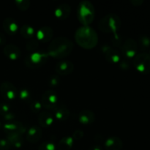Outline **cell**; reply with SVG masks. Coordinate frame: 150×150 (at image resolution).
<instances>
[{
  "label": "cell",
  "mask_w": 150,
  "mask_h": 150,
  "mask_svg": "<svg viewBox=\"0 0 150 150\" xmlns=\"http://www.w3.org/2000/svg\"><path fill=\"white\" fill-rule=\"evenodd\" d=\"M88 150H103V149L100 145H93V146H90Z\"/></svg>",
  "instance_id": "cell-41"
},
{
  "label": "cell",
  "mask_w": 150,
  "mask_h": 150,
  "mask_svg": "<svg viewBox=\"0 0 150 150\" xmlns=\"http://www.w3.org/2000/svg\"><path fill=\"white\" fill-rule=\"evenodd\" d=\"M40 103L42 107L48 110H54L58 103V95L53 89L46 90L41 97Z\"/></svg>",
  "instance_id": "cell-7"
},
{
  "label": "cell",
  "mask_w": 150,
  "mask_h": 150,
  "mask_svg": "<svg viewBox=\"0 0 150 150\" xmlns=\"http://www.w3.org/2000/svg\"><path fill=\"white\" fill-rule=\"evenodd\" d=\"M122 146V141L117 136H111L104 142L105 150H121Z\"/></svg>",
  "instance_id": "cell-16"
},
{
  "label": "cell",
  "mask_w": 150,
  "mask_h": 150,
  "mask_svg": "<svg viewBox=\"0 0 150 150\" xmlns=\"http://www.w3.org/2000/svg\"><path fill=\"white\" fill-rule=\"evenodd\" d=\"M39 47V41L37 39H31L26 44V49L29 52H35Z\"/></svg>",
  "instance_id": "cell-27"
},
{
  "label": "cell",
  "mask_w": 150,
  "mask_h": 150,
  "mask_svg": "<svg viewBox=\"0 0 150 150\" xmlns=\"http://www.w3.org/2000/svg\"><path fill=\"white\" fill-rule=\"evenodd\" d=\"M0 93L1 97L7 100H14L18 94L16 86L9 81H4L1 83Z\"/></svg>",
  "instance_id": "cell-10"
},
{
  "label": "cell",
  "mask_w": 150,
  "mask_h": 150,
  "mask_svg": "<svg viewBox=\"0 0 150 150\" xmlns=\"http://www.w3.org/2000/svg\"><path fill=\"white\" fill-rule=\"evenodd\" d=\"M18 95L20 100H21L22 101H24V102L26 103L32 102V94H31L30 91L29 89H26V88H22V89H20Z\"/></svg>",
  "instance_id": "cell-25"
},
{
  "label": "cell",
  "mask_w": 150,
  "mask_h": 150,
  "mask_svg": "<svg viewBox=\"0 0 150 150\" xmlns=\"http://www.w3.org/2000/svg\"><path fill=\"white\" fill-rule=\"evenodd\" d=\"M74 70V64L70 60H62L55 66V71L58 76H68Z\"/></svg>",
  "instance_id": "cell-11"
},
{
  "label": "cell",
  "mask_w": 150,
  "mask_h": 150,
  "mask_svg": "<svg viewBox=\"0 0 150 150\" xmlns=\"http://www.w3.org/2000/svg\"><path fill=\"white\" fill-rule=\"evenodd\" d=\"M26 139L29 143H37L41 139L42 136V130L40 127L33 125L26 130Z\"/></svg>",
  "instance_id": "cell-12"
},
{
  "label": "cell",
  "mask_w": 150,
  "mask_h": 150,
  "mask_svg": "<svg viewBox=\"0 0 150 150\" xmlns=\"http://www.w3.org/2000/svg\"><path fill=\"white\" fill-rule=\"evenodd\" d=\"M19 30L21 35L26 39H31L35 36V28L29 24H23Z\"/></svg>",
  "instance_id": "cell-24"
},
{
  "label": "cell",
  "mask_w": 150,
  "mask_h": 150,
  "mask_svg": "<svg viewBox=\"0 0 150 150\" xmlns=\"http://www.w3.org/2000/svg\"><path fill=\"white\" fill-rule=\"evenodd\" d=\"M139 47L143 51L149 49L150 48V38L146 35H141L139 38Z\"/></svg>",
  "instance_id": "cell-26"
},
{
  "label": "cell",
  "mask_w": 150,
  "mask_h": 150,
  "mask_svg": "<svg viewBox=\"0 0 150 150\" xmlns=\"http://www.w3.org/2000/svg\"><path fill=\"white\" fill-rule=\"evenodd\" d=\"M10 112V106L7 103H0V115L4 116Z\"/></svg>",
  "instance_id": "cell-33"
},
{
  "label": "cell",
  "mask_w": 150,
  "mask_h": 150,
  "mask_svg": "<svg viewBox=\"0 0 150 150\" xmlns=\"http://www.w3.org/2000/svg\"><path fill=\"white\" fill-rule=\"evenodd\" d=\"M48 54L45 52L30 53L24 59V64L27 67L31 69H36L43 66L48 59Z\"/></svg>",
  "instance_id": "cell-5"
},
{
  "label": "cell",
  "mask_w": 150,
  "mask_h": 150,
  "mask_svg": "<svg viewBox=\"0 0 150 150\" xmlns=\"http://www.w3.org/2000/svg\"><path fill=\"white\" fill-rule=\"evenodd\" d=\"M42 105L41 104L40 101L33 100L30 104V109L34 113H40L42 111Z\"/></svg>",
  "instance_id": "cell-30"
},
{
  "label": "cell",
  "mask_w": 150,
  "mask_h": 150,
  "mask_svg": "<svg viewBox=\"0 0 150 150\" xmlns=\"http://www.w3.org/2000/svg\"><path fill=\"white\" fill-rule=\"evenodd\" d=\"M53 111H54V117L59 121H66L68 120L70 116V112L68 108L62 105H57Z\"/></svg>",
  "instance_id": "cell-20"
},
{
  "label": "cell",
  "mask_w": 150,
  "mask_h": 150,
  "mask_svg": "<svg viewBox=\"0 0 150 150\" xmlns=\"http://www.w3.org/2000/svg\"><path fill=\"white\" fill-rule=\"evenodd\" d=\"M111 47L110 46V45H106V44H105V45H103L102 47H101V51H102L103 54L105 55V54H106V53L108 52L110 49H111Z\"/></svg>",
  "instance_id": "cell-39"
},
{
  "label": "cell",
  "mask_w": 150,
  "mask_h": 150,
  "mask_svg": "<svg viewBox=\"0 0 150 150\" xmlns=\"http://www.w3.org/2000/svg\"><path fill=\"white\" fill-rule=\"evenodd\" d=\"M15 4L20 10L26 11L30 7V1L29 0H16Z\"/></svg>",
  "instance_id": "cell-28"
},
{
  "label": "cell",
  "mask_w": 150,
  "mask_h": 150,
  "mask_svg": "<svg viewBox=\"0 0 150 150\" xmlns=\"http://www.w3.org/2000/svg\"><path fill=\"white\" fill-rule=\"evenodd\" d=\"M71 13V7L67 3H62L57 6L54 10V15L59 20H65L70 16Z\"/></svg>",
  "instance_id": "cell-14"
},
{
  "label": "cell",
  "mask_w": 150,
  "mask_h": 150,
  "mask_svg": "<svg viewBox=\"0 0 150 150\" xmlns=\"http://www.w3.org/2000/svg\"><path fill=\"white\" fill-rule=\"evenodd\" d=\"M76 43L84 49H92L98 42V36L93 28L89 26H82L75 32Z\"/></svg>",
  "instance_id": "cell-2"
},
{
  "label": "cell",
  "mask_w": 150,
  "mask_h": 150,
  "mask_svg": "<svg viewBox=\"0 0 150 150\" xmlns=\"http://www.w3.org/2000/svg\"><path fill=\"white\" fill-rule=\"evenodd\" d=\"M74 139L72 136H65L59 142L57 150H70L74 144Z\"/></svg>",
  "instance_id": "cell-22"
},
{
  "label": "cell",
  "mask_w": 150,
  "mask_h": 150,
  "mask_svg": "<svg viewBox=\"0 0 150 150\" xmlns=\"http://www.w3.org/2000/svg\"><path fill=\"white\" fill-rule=\"evenodd\" d=\"M83 136H84V133L81 130H76L73 132L72 137L73 138L74 140L78 141L81 139L83 137Z\"/></svg>",
  "instance_id": "cell-36"
},
{
  "label": "cell",
  "mask_w": 150,
  "mask_h": 150,
  "mask_svg": "<svg viewBox=\"0 0 150 150\" xmlns=\"http://www.w3.org/2000/svg\"><path fill=\"white\" fill-rule=\"evenodd\" d=\"M0 127H1V122H0Z\"/></svg>",
  "instance_id": "cell-43"
},
{
  "label": "cell",
  "mask_w": 150,
  "mask_h": 150,
  "mask_svg": "<svg viewBox=\"0 0 150 150\" xmlns=\"http://www.w3.org/2000/svg\"><path fill=\"white\" fill-rule=\"evenodd\" d=\"M130 3L133 6H141L144 3L143 0H131Z\"/></svg>",
  "instance_id": "cell-40"
},
{
  "label": "cell",
  "mask_w": 150,
  "mask_h": 150,
  "mask_svg": "<svg viewBox=\"0 0 150 150\" xmlns=\"http://www.w3.org/2000/svg\"><path fill=\"white\" fill-rule=\"evenodd\" d=\"M38 122L41 127L48 128L54 123V117L48 111H41L38 114Z\"/></svg>",
  "instance_id": "cell-19"
},
{
  "label": "cell",
  "mask_w": 150,
  "mask_h": 150,
  "mask_svg": "<svg viewBox=\"0 0 150 150\" xmlns=\"http://www.w3.org/2000/svg\"><path fill=\"white\" fill-rule=\"evenodd\" d=\"M7 42V38L3 33L0 32V45H4Z\"/></svg>",
  "instance_id": "cell-38"
},
{
  "label": "cell",
  "mask_w": 150,
  "mask_h": 150,
  "mask_svg": "<svg viewBox=\"0 0 150 150\" xmlns=\"http://www.w3.org/2000/svg\"><path fill=\"white\" fill-rule=\"evenodd\" d=\"M122 54L125 59L129 60L134 58L137 54L138 44L137 42L133 38H128L122 43L121 47Z\"/></svg>",
  "instance_id": "cell-8"
},
{
  "label": "cell",
  "mask_w": 150,
  "mask_h": 150,
  "mask_svg": "<svg viewBox=\"0 0 150 150\" xmlns=\"http://www.w3.org/2000/svg\"><path fill=\"white\" fill-rule=\"evenodd\" d=\"M38 150H57V146L51 142H42L38 147Z\"/></svg>",
  "instance_id": "cell-29"
},
{
  "label": "cell",
  "mask_w": 150,
  "mask_h": 150,
  "mask_svg": "<svg viewBox=\"0 0 150 150\" xmlns=\"http://www.w3.org/2000/svg\"><path fill=\"white\" fill-rule=\"evenodd\" d=\"M3 53L10 60H17L21 57L20 48L14 44L6 45L3 48Z\"/></svg>",
  "instance_id": "cell-15"
},
{
  "label": "cell",
  "mask_w": 150,
  "mask_h": 150,
  "mask_svg": "<svg viewBox=\"0 0 150 150\" xmlns=\"http://www.w3.org/2000/svg\"><path fill=\"white\" fill-rule=\"evenodd\" d=\"M119 66H120V69L123 70H128L130 67V62H129V60L127 59H121L120 62L118 63Z\"/></svg>",
  "instance_id": "cell-35"
},
{
  "label": "cell",
  "mask_w": 150,
  "mask_h": 150,
  "mask_svg": "<svg viewBox=\"0 0 150 150\" xmlns=\"http://www.w3.org/2000/svg\"><path fill=\"white\" fill-rule=\"evenodd\" d=\"M149 56H150V48H149Z\"/></svg>",
  "instance_id": "cell-42"
},
{
  "label": "cell",
  "mask_w": 150,
  "mask_h": 150,
  "mask_svg": "<svg viewBox=\"0 0 150 150\" xmlns=\"http://www.w3.org/2000/svg\"><path fill=\"white\" fill-rule=\"evenodd\" d=\"M133 66L140 73L148 74L150 73V56L147 53H139L133 58Z\"/></svg>",
  "instance_id": "cell-6"
},
{
  "label": "cell",
  "mask_w": 150,
  "mask_h": 150,
  "mask_svg": "<svg viewBox=\"0 0 150 150\" xmlns=\"http://www.w3.org/2000/svg\"><path fill=\"white\" fill-rule=\"evenodd\" d=\"M2 27L4 32L9 35H14L18 30V25L17 21L13 18H7L4 20Z\"/></svg>",
  "instance_id": "cell-17"
},
{
  "label": "cell",
  "mask_w": 150,
  "mask_h": 150,
  "mask_svg": "<svg viewBox=\"0 0 150 150\" xmlns=\"http://www.w3.org/2000/svg\"><path fill=\"white\" fill-rule=\"evenodd\" d=\"M111 42H112L113 45L115 47H118V48H121L122 45V38L120 36L117 32L114 33L112 38H111Z\"/></svg>",
  "instance_id": "cell-31"
},
{
  "label": "cell",
  "mask_w": 150,
  "mask_h": 150,
  "mask_svg": "<svg viewBox=\"0 0 150 150\" xmlns=\"http://www.w3.org/2000/svg\"><path fill=\"white\" fill-rule=\"evenodd\" d=\"M95 113L90 110H83L79 114V121L81 124L84 125L93 124L95 121Z\"/></svg>",
  "instance_id": "cell-18"
},
{
  "label": "cell",
  "mask_w": 150,
  "mask_h": 150,
  "mask_svg": "<svg viewBox=\"0 0 150 150\" xmlns=\"http://www.w3.org/2000/svg\"><path fill=\"white\" fill-rule=\"evenodd\" d=\"M7 139L10 142L11 146H13L15 148H21L24 143V140H23L22 135H7Z\"/></svg>",
  "instance_id": "cell-23"
},
{
  "label": "cell",
  "mask_w": 150,
  "mask_h": 150,
  "mask_svg": "<svg viewBox=\"0 0 150 150\" xmlns=\"http://www.w3.org/2000/svg\"><path fill=\"white\" fill-rule=\"evenodd\" d=\"M2 117H3V119L5 120V121L10 122V121H13V120H14L15 117H16V116H15V114H13V113H12L11 111H10V113L5 114V115L3 116Z\"/></svg>",
  "instance_id": "cell-37"
},
{
  "label": "cell",
  "mask_w": 150,
  "mask_h": 150,
  "mask_svg": "<svg viewBox=\"0 0 150 150\" xmlns=\"http://www.w3.org/2000/svg\"><path fill=\"white\" fill-rule=\"evenodd\" d=\"M11 147V145L7 139H0V150H10Z\"/></svg>",
  "instance_id": "cell-34"
},
{
  "label": "cell",
  "mask_w": 150,
  "mask_h": 150,
  "mask_svg": "<svg viewBox=\"0 0 150 150\" xmlns=\"http://www.w3.org/2000/svg\"><path fill=\"white\" fill-rule=\"evenodd\" d=\"M95 10L93 4L88 0L80 1L77 8V17L83 26H89L93 22Z\"/></svg>",
  "instance_id": "cell-3"
},
{
  "label": "cell",
  "mask_w": 150,
  "mask_h": 150,
  "mask_svg": "<svg viewBox=\"0 0 150 150\" xmlns=\"http://www.w3.org/2000/svg\"><path fill=\"white\" fill-rule=\"evenodd\" d=\"M37 40L41 42H48L51 41L54 36V30L51 27L48 26L40 28L36 33Z\"/></svg>",
  "instance_id": "cell-13"
},
{
  "label": "cell",
  "mask_w": 150,
  "mask_h": 150,
  "mask_svg": "<svg viewBox=\"0 0 150 150\" xmlns=\"http://www.w3.org/2000/svg\"><path fill=\"white\" fill-rule=\"evenodd\" d=\"M3 130L4 133L7 135L18 134L23 135L26 133V127L24 125L19 121L7 122L3 125Z\"/></svg>",
  "instance_id": "cell-9"
},
{
  "label": "cell",
  "mask_w": 150,
  "mask_h": 150,
  "mask_svg": "<svg viewBox=\"0 0 150 150\" xmlns=\"http://www.w3.org/2000/svg\"><path fill=\"white\" fill-rule=\"evenodd\" d=\"M73 46L74 44L71 40L60 36L50 42L47 54L53 58L64 59L71 54Z\"/></svg>",
  "instance_id": "cell-1"
},
{
  "label": "cell",
  "mask_w": 150,
  "mask_h": 150,
  "mask_svg": "<svg viewBox=\"0 0 150 150\" xmlns=\"http://www.w3.org/2000/svg\"><path fill=\"white\" fill-rule=\"evenodd\" d=\"M60 83V78L58 75H52L48 79V85L51 87H56Z\"/></svg>",
  "instance_id": "cell-32"
},
{
  "label": "cell",
  "mask_w": 150,
  "mask_h": 150,
  "mask_svg": "<svg viewBox=\"0 0 150 150\" xmlns=\"http://www.w3.org/2000/svg\"><path fill=\"white\" fill-rule=\"evenodd\" d=\"M121 20L116 13H109L103 17L98 23V27L100 31L105 33H116L120 29Z\"/></svg>",
  "instance_id": "cell-4"
},
{
  "label": "cell",
  "mask_w": 150,
  "mask_h": 150,
  "mask_svg": "<svg viewBox=\"0 0 150 150\" xmlns=\"http://www.w3.org/2000/svg\"><path fill=\"white\" fill-rule=\"evenodd\" d=\"M105 59L111 64H118L122 59L121 54L119 52L118 50L111 48L106 54H105Z\"/></svg>",
  "instance_id": "cell-21"
}]
</instances>
